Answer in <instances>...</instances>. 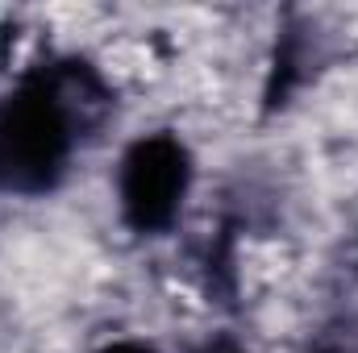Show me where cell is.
<instances>
[{"instance_id":"cell-1","label":"cell","mask_w":358,"mask_h":353,"mask_svg":"<svg viewBox=\"0 0 358 353\" xmlns=\"http://www.w3.org/2000/svg\"><path fill=\"white\" fill-rule=\"evenodd\" d=\"M104 108L108 88L96 67L80 59L29 67L0 100V183L21 195L55 191Z\"/></svg>"},{"instance_id":"cell-3","label":"cell","mask_w":358,"mask_h":353,"mask_svg":"<svg viewBox=\"0 0 358 353\" xmlns=\"http://www.w3.org/2000/svg\"><path fill=\"white\" fill-rule=\"evenodd\" d=\"M196 353H246V350H242L234 337H213V341H204Z\"/></svg>"},{"instance_id":"cell-2","label":"cell","mask_w":358,"mask_h":353,"mask_svg":"<svg viewBox=\"0 0 358 353\" xmlns=\"http://www.w3.org/2000/svg\"><path fill=\"white\" fill-rule=\"evenodd\" d=\"M192 191V154L176 133H146L138 137L117 167V208L121 220L142 233H167L183 212Z\"/></svg>"},{"instance_id":"cell-5","label":"cell","mask_w":358,"mask_h":353,"mask_svg":"<svg viewBox=\"0 0 358 353\" xmlns=\"http://www.w3.org/2000/svg\"><path fill=\"white\" fill-rule=\"evenodd\" d=\"M317 353H342V350H317Z\"/></svg>"},{"instance_id":"cell-4","label":"cell","mask_w":358,"mask_h":353,"mask_svg":"<svg viewBox=\"0 0 358 353\" xmlns=\"http://www.w3.org/2000/svg\"><path fill=\"white\" fill-rule=\"evenodd\" d=\"M100 353H155L146 341H113V345H104Z\"/></svg>"}]
</instances>
